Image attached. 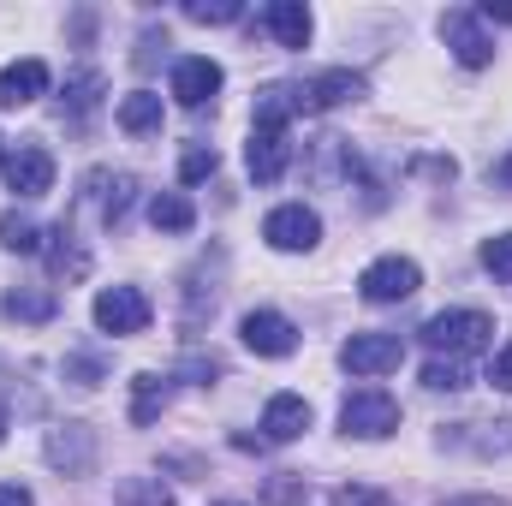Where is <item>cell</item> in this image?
<instances>
[{
	"label": "cell",
	"instance_id": "cell-37",
	"mask_svg": "<svg viewBox=\"0 0 512 506\" xmlns=\"http://www.w3.org/2000/svg\"><path fill=\"white\" fill-rule=\"evenodd\" d=\"M221 506H239V501H221Z\"/></svg>",
	"mask_w": 512,
	"mask_h": 506
},
{
	"label": "cell",
	"instance_id": "cell-26",
	"mask_svg": "<svg viewBox=\"0 0 512 506\" xmlns=\"http://www.w3.org/2000/svg\"><path fill=\"white\" fill-rule=\"evenodd\" d=\"M48 459H54V465H84V459H90V435L72 429V447H66V435H54V441H48Z\"/></svg>",
	"mask_w": 512,
	"mask_h": 506
},
{
	"label": "cell",
	"instance_id": "cell-25",
	"mask_svg": "<svg viewBox=\"0 0 512 506\" xmlns=\"http://www.w3.org/2000/svg\"><path fill=\"white\" fill-rule=\"evenodd\" d=\"M185 18L191 24H233V18H245V6L239 0H191Z\"/></svg>",
	"mask_w": 512,
	"mask_h": 506
},
{
	"label": "cell",
	"instance_id": "cell-17",
	"mask_svg": "<svg viewBox=\"0 0 512 506\" xmlns=\"http://www.w3.org/2000/svg\"><path fill=\"white\" fill-rule=\"evenodd\" d=\"M0 310H6L12 322H54L60 298H54L48 286H12V292L0 298Z\"/></svg>",
	"mask_w": 512,
	"mask_h": 506
},
{
	"label": "cell",
	"instance_id": "cell-36",
	"mask_svg": "<svg viewBox=\"0 0 512 506\" xmlns=\"http://www.w3.org/2000/svg\"><path fill=\"white\" fill-rule=\"evenodd\" d=\"M0 441H6V417H0Z\"/></svg>",
	"mask_w": 512,
	"mask_h": 506
},
{
	"label": "cell",
	"instance_id": "cell-16",
	"mask_svg": "<svg viewBox=\"0 0 512 506\" xmlns=\"http://www.w3.org/2000/svg\"><path fill=\"white\" fill-rule=\"evenodd\" d=\"M48 268L60 274V280H84L90 274V251L78 245V233L60 221V227H48Z\"/></svg>",
	"mask_w": 512,
	"mask_h": 506
},
{
	"label": "cell",
	"instance_id": "cell-12",
	"mask_svg": "<svg viewBox=\"0 0 512 506\" xmlns=\"http://www.w3.org/2000/svg\"><path fill=\"white\" fill-rule=\"evenodd\" d=\"M304 429H310V405H304L298 393H274L268 411H262V441L280 447V441H298Z\"/></svg>",
	"mask_w": 512,
	"mask_h": 506
},
{
	"label": "cell",
	"instance_id": "cell-2",
	"mask_svg": "<svg viewBox=\"0 0 512 506\" xmlns=\"http://www.w3.org/2000/svg\"><path fill=\"white\" fill-rule=\"evenodd\" d=\"M340 429L358 435V441H382V435L399 429V399L382 393V387H358V393H346V405H340Z\"/></svg>",
	"mask_w": 512,
	"mask_h": 506
},
{
	"label": "cell",
	"instance_id": "cell-5",
	"mask_svg": "<svg viewBox=\"0 0 512 506\" xmlns=\"http://www.w3.org/2000/svg\"><path fill=\"white\" fill-rule=\"evenodd\" d=\"M417 286H423V274H417L411 256H382V262H370L364 280H358V292H364L370 304H405Z\"/></svg>",
	"mask_w": 512,
	"mask_h": 506
},
{
	"label": "cell",
	"instance_id": "cell-23",
	"mask_svg": "<svg viewBox=\"0 0 512 506\" xmlns=\"http://www.w3.org/2000/svg\"><path fill=\"white\" fill-rule=\"evenodd\" d=\"M137 399H131V423H155V411L167 405V381L161 376H137Z\"/></svg>",
	"mask_w": 512,
	"mask_h": 506
},
{
	"label": "cell",
	"instance_id": "cell-9",
	"mask_svg": "<svg viewBox=\"0 0 512 506\" xmlns=\"http://www.w3.org/2000/svg\"><path fill=\"white\" fill-rule=\"evenodd\" d=\"M262 239H268L274 251H310V245L322 239V221H316V209H304V203H280V209L262 221Z\"/></svg>",
	"mask_w": 512,
	"mask_h": 506
},
{
	"label": "cell",
	"instance_id": "cell-27",
	"mask_svg": "<svg viewBox=\"0 0 512 506\" xmlns=\"http://www.w3.org/2000/svg\"><path fill=\"white\" fill-rule=\"evenodd\" d=\"M483 268L501 274V280H512V233H495V239L483 245Z\"/></svg>",
	"mask_w": 512,
	"mask_h": 506
},
{
	"label": "cell",
	"instance_id": "cell-8",
	"mask_svg": "<svg viewBox=\"0 0 512 506\" xmlns=\"http://www.w3.org/2000/svg\"><path fill=\"white\" fill-rule=\"evenodd\" d=\"M96 328L102 334H143L149 328V298L137 286H108L96 292Z\"/></svg>",
	"mask_w": 512,
	"mask_h": 506
},
{
	"label": "cell",
	"instance_id": "cell-18",
	"mask_svg": "<svg viewBox=\"0 0 512 506\" xmlns=\"http://www.w3.org/2000/svg\"><path fill=\"white\" fill-rule=\"evenodd\" d=\"M149 221H155V233H191L197 209L185 191H161V197H149Z\"/></svg>",
	"mask_w": 512,
	"mask_h": 506
},
{
	"label": "cell",
	"instance_id": "cell-24",
	"mask_svg": "<svg viewBox=\"0 0 512 506\" xmlns=\"http://www.w3.org/2000/svg\"><path fill=\"white\" fill-rule=\"evenodd\" d=\"M423 387H429V393H459V387H465V364H459V358H429V364H423Z\"/></svg>",
	"mask_w": 512,
	"mask_h": 506
},
{
	"label": "cell",
	"instance_id": "cell-29",
	"mask_svg": "<svg viewBox=\"0 0 512 506\" xmlns=\"http://www.w3.org/2000/svg\"><path fill=\"white\" fill-rule=\"evenodd\" d=\"M126 209H131V179L120 173V179H114V191H108V203H102V221H108V227H120V221H126Z\"/></svg>",
	"mask_w": 512,
	"mask_h": 506
},
{
	"label": "cell",
	"instance_id": "cell-20",
	"mask_svg": "<svg viewBox=\"0 0 512 506\" xmlns=\"http://www.w3.org/2000/svg\"><path fill=\"white\" fill-rule=\"evenodd\" d=\"M0 245H6V251H18V256L42 251V227H36L30 215H18V209H6V215H0Z\"/></svg>",
	"mask_w": 512,
	"mask_h": 506
},
{
	"label": "cell",
	"instance_id": "cell-22",
	"mask_svg": "<svg viewBox=\"0 0 512 506\" xmlns=\"http://www.w3.org/2000/svg\"><path fill=\"white\" fill-rule=\"evenodd\" d=\"M215 167H221V155H215V143H203V137H191V143H185V155H179V179H185V185H203V179H209Z\"/></svg>",
	"mask_w": 512,
	"mask_h": 506
},
{
	"label": "cell",
	"instance_id": "cell-30",
	"mask_svg": "<svg viewBox=\"0 0 512 506\" xmlns=\"http://www.w3.org/2000/svg\"><path fill=\"white\" fill-rule=\"evenodd\" d=\"M126 501L131 506H173V495L161 483H126Z\"/></svg>",
	"mask_w": 512,
	"mask_h": 506
},
{
	"label": "cell",
	"instance_id": "cell-21",
	"mask_svg": "<svg viewBox=\"0 0 512 506\" xmlns=\"http://www.w3.org/2000/svg\"><path fill=\"white\" fill-rule=\"evenodd\" d=\"M96 102H102V78H96V72H78V78L66 84V96H60V114L84 120V114H90Z\"/></svg>",
	"mask_w": 512,
	"mask_h": 506
},
{
	"label": "cell",
	"instance_id": "cell-14",
	"mask_svg": "<svg viewBox=\"0 0 512 506\" xmlns=\"http://www.w3.org/2000/svg\"><path fill=\"white\" fill-rule=\"evenodd\" d=\"M262 30H274L280 48H304L310 42V6L304 0H268L262 6Z\"/></svg>",
	"mask_w": 512,
	"mask_h": 506
},
{
	"label": "cell",
	"instance_id": "cell-11",
	"mask_svg": "<svg viewBox=\"0 0 512 506\" xmlns=\"http://www.w3.org/2000/svg\"><path fill=\"white\" fill-rule=\"evenodd\" d=\"M239 334H245V346H251L256 358H292L298 352V328L280 310H251L239 322Z\"/></svg>",
	"mask_w": 512,
	"mask_h": 506
},
{
	"label": "cell",
	"instance_id": "cell-3",
	"mask_svg": "<svg viewBox=\"0 0 512 506\" xmlns=\"http://www.w3.org/2000/svg\"><path fill=\"white\" fill-rule=\"evenodd\" d=\"M0 179L12 197H48L54 191V155L42 143H18L0 155Z\"/></svg>",
	"mask_w": 512,
	"mask_h": 506
},
{
	"label": "cell",
	"instance_id": "cell-15",
	"mask_svg": "<svg viewBox=\"0 0 512 506\" xmlns=\"http://www.w3.org/2000/svg\"><path fill=\"white\" fill-rule=\"evenodd\" d=\"M48 90V66L42 60H12L6 72H0V108H24V102H36Z\"/></svg>",
	"mask_w": 512,
	"mask_h": 506
},
{
	"label": "cell",
	"instance_id": "cell-35",
	"mask_svg": "<svg viewBox=\"0 0 512 506\" xmlns=\"http://www.w3.org/2000/svg\"><path fill=\"white\" fill-rule=\"evenodd\" d=\"M501 185H512V161H501Z\"/></svg>",
	"mask_w": 512,
	"mask_h": 506
},
{
	"label": "cell",
	"instance_id": "cell-19",
	"mask_svg": "<svg viewBox=\"0 0 512 506\" xmlns=\"http://www.w3.org/2000/svg\"><path fill=\"white\" fill-rule=\"evenodd\" d=\"M120 126H126L131 137L161 131V96H155V90H131L126 102H120Z\"/></svg>",
	"mask_w": 512,
	"mask_h": 506
},
{
	"label": "cell",
	"instance_id": "cell-13",
	"mask_svg": "<svg viewBox=\"0 0 512 506\" xmlns=\"http://www.w3.org/2000/svg\"><path fill=\"white\" fill-rule=\"evenodd\" d=\"M286 161H292V143H286V131H251L245 167H251L256 185H274V179L286 173Z\"/></svg>",
	"mask_w": 512,
	"mask_h": 506
},
{
	"label": "cell",
	"instance_id": "cell-4",
	"mask_svg": "<svg viewBox=\"0 0 512 506\" xmlns=\"http://www.w3.org/2000/svg\"><path fill=\"white\" fill-rule=\"evenodd\" d=\"M286 90H292V114H328V108L364 96V78L358 72H316V78L286 84Z\"/></svg>",
	"mask_w": 512,
	"mask_h": 506
},
{
	"label": "cell",
	"instance_id": "cell-32",
	"mask_svg": "<svg viewBox=\"0 0 512 506\" xmlns=\"http://www.w3.org/2000/svg\"><path fill=\"white\" fill-rule=\"evenodd\" d=\"M0 506H30V489H18V483H0Z\"/></svg>",
	"mask_w": 512,
	"mask_h": 506
},
{
	"label": "cell",
	"instance_id": "cell-33",
	"mask_svg": "<svg viewBox=\"0 0 512 506\" xmlns=\"http://www.w3.org/2000/svg\"><path fill=\"white\" fill-rule=\"evenodd\" d=\"M268 501H298V483H286V477H280V483H268Z\"/></svg>",
	"mask_w": 512,
	"mask_h": 506
},
{
	"label": "cell",
	"instance_id": "cell-31",
	"mask_svg": "<svg viewBox=\"0 0 512 506\" xmlns=\"http://www.w3.org/2000/svg\"><path fill=\"white\" fill-rule=\"evenodd\" d=\"M489 381L501 387V393H512V340L495 352V364H489Z\"/></svg>",
	"mask_w": 512,
	"mask_h": 506
},
{
	"label": "cell",
	"instance_id": "cell-34",
	"mask_svg": "<svg viewBox=\"0 0 512 506\" xmlns=\"http://www.w3.org/2000/svg\"><path fill=\"white\" fill-rule=\"evenodd\" d=\"M441 506H501V501H441Z\"/></svg>",
	"mask_w": 512,
	"mask_h": 506
},
{
	"label": "cell",
	"instance_id": "cell-28",
	"mask_svg": "<svg viewBox=\"0 0 512 506\" xmlns=\"http://www.w3.org/2000/svg\"><path fill=\"white\" fill-rule=\"evenodd\" d=\"M334 506H399L387 489H364V483H346V489H334Z\"/></svg>",
	"mask_w": 512,
	"mask_h": 506
},
{
	"label": "cell",
	"instance_id": "cell-1",
	"mask_svg": "<svg viewBox=\"0 0 512 506\" xmlns=\"http://www.w3.org/2000/svg\"><path fill=\"white\" fill-rule=\"evenodd\" d=\"M489 334H495V322H489L483 310H441V316H429V322H423V346H429L435 358L483 352V346H489Z\"/></svg>",
	"mask_w": 512,
	"mask_h": 506
},
{
	"label": "cell",
	"instance_id": "cell-6",
	"mask_svg": "<svg viewBox=\"0 0 512 506\" xmlns=\"http://www.w3.org/2000/svg\"><path fill=\"white\" fill-rule=\"evenodd\" d=\"M340 364H346L352 376H387V370L405 364V340H399V334H352V340L340 346Z\"/></svg>",
	"mask_w": 512,
	"mask_h": 506
},
{
	"label": "cell",
	"instance_id": "cell-7",
	"mask_svg": "<svg viewBox=\"0 0 512 506\" xmlns=\"http://www.w3.org/2000/svg\"><path fill=\"white\" fill-rule=\"evenodd\" d=\"M441 36H447L453 60H459V66H471V72L495 60V36H489V24H483L477 12H447V18H441Z\"/></svg>",
	"mask_w": 512,
	"mask_h": 506
},
{
	"label": "cell",
	"instance_id": "cell-10",
	"mask_svg": "<svg viewBox=\"0 0 512 506\" xmlns=\"http://www.w3.org/2000/svg\"><path fill=\"white\" fill-rule=\"evenodd\" d=\"M215 96H221V66L215 60H203V54L173 60V102L179 108H209Z\"/></svg>",
	"mask_w": 512,
	"mask_h": 506
}]
</instances>
